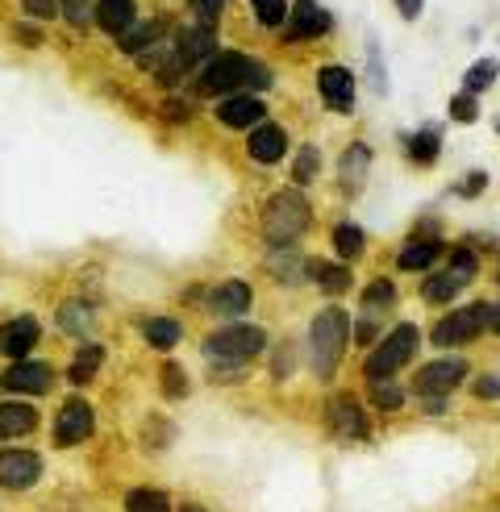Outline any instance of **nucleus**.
Segmentation results:
<instances>
[{
  "label": "nucleus",
  "instance_id": "f257e3e1",
  "mask_svg": "<svg viewBox=\"0 0 500 512\" xmlns=\"http://www.w3.org/2000/svg\"><path fill=\"white\" fill-rule=\"evenodd\" d=\"M267 84H271V71L255 59L238 55V50H221L200 71V92H209V96H225L234 88H267Z\"/></svg>",
  "mask_w": 500,
  "mask_h": 512
},
{
  "label": "nucleus",
  "instance_id": "f03ea898",
  "mask_svg": "<svg viewBox=\"0 0 500 512\" xmlns=\"http://www.w3.org/2000/svg\"><path fill=\"white\" fill-rule=\"evenodd\" d=\"M346 338H350V317L342 309H325L313 317L309 325V354H313V371L321 379H330L338 358L346 350Z\"/></svg>",
  "mask_w": 500,
  "mask_h": 512
},
{
  "label": "nucleus",
  "instance_id": "7ed1b4c3",
  "mask_svg": "<svg viewBox=\"0 0 500 512\" xmlns=\"http://www.w3.org/2000/svg\"><path fill=\"white\" fill-rule=\"evenodd\" d=\"M309 213L313 209H309V200L300 192H275L267 200V209H263V234H267V242H275V246L296 242L309 229V221H313Z\"/></svg>",
  "mask_w": 500,
  "mask_h": 512
},
{
  "label": "nucleus",
  "instance_id": "20e7f679",
  "mask_svg": "<svg viewBox=\"0 0 500 512\" xmlns=\"http://www.w3.org/2000/svg\"><path fill=\"white\" fill-rule=\"evenodd\" d=\"M263 350H267V334L259 325H225V329H213V334L205 338V354L213 358V363H225V367H242Z\"/></svg>",
  "mask_w": 500,
  "mask_h": 512
},
{
  "label": "nucleus",
  "instance_id": "39448f33",
  "mask_svg": "<svg viewBox=\"0 0 500 512\" xmlns=\"http://www.w3.org/2000/svg\"><path fill=\"white\" fill-rule=\"evenodd\" d=\"M213 55H217V30H209V25H188V30H180V38L171 42L167 63L159 67V80L175 84L184 71H192L200 59H213Z\"/></svg>",
  "mask_w": 500,
  "mask_h": 512
},
{
  "label": "nucleus",
  "instance_id": "423d86ee",
  "mask_svg": "<svg viewBox=\"0 0 500 512\" xmlns=\"http://www.w3.org/2000/svg\"><path fill=\"white\" fill-rule=\"evenodd\" d=\"M417 342H421V329L417 325H396L392 334L375 346L371 354H367V363H363V375L375 383V379H392L400 367L413 358V350H417Z\"/></svg>",
  "mask_w": 500,
  "mask_h": 512
},
{
  "label": "nucleus",
  "instance_id": "0eeeda50",
  "mask_svg": "<svg viewBox=\"0 0 500 512\" xmlns=\"http://www.w3.org/2000/svg\"><path fill=\"white\" fill-rule=\"evenodd\" d=\"M46 463L38 450H25V446H5L0 450V488L5 492H30L38 488Z\"/></svg>",
  "mask_w": 500,
  "mask_h": 512
},
{
  "label": "nucleus",
  "instance_id": "6e6552de",
  "mask_svg": "<svg viewBox=\"0 0 500 512\" xmlns=\"http://www.w3.org/2000/svg\"><path fill=\"white\" fill-rule=\"evenodd\" d=\"M96 429V408L84 400V396H71L59 417H55V446L59 450H71V446H84Z\"/></svg>",
  "mask_w": 500,
  "mask_h": 512
},
{
  "label": "nucleus",
  "instance_id": "1a4fd4ad",
  "mask_svg": "<svg viewBox=\"0 0 500 512\" xmlns=\"http://www.w3.org/2000/svg\"><path fill=\"white\" fill-rule=\"evenodd\" d=\"M492 321V304H467V309L450 313L446 321L434 325V346H463L475 334H484Z\"/></svg>",
  "mask_w": 500,
  "mask_h": 512
},
{
  "label": "nucleus",
  "instance_id": "9d476101",
  "mask_svg": "<svg viewBox=\"0 0 500 512\" xmlns=\"http://www.w3.org/2000/svg\"><path fill=\"white\" fill-rule=\"evenodd\" d=\"M50 383H55V367L42 363V358H21L5 375H0V388L21 392V396H46Z\"/></svg>",
  "mask_w": 500,
  "mask_h": 512
},
{
  "label": "nucleus",
  "instance_id": "9b49d317",
  "mask_svg": "<svg viewBox=\"0 0 500 512\" xmlns=\"http://www.w3.org/2000/svg\"><path fill=\"white\" fill-rule=\"evenodd\" d=\"M42 342V325L38 317L30 313H17L9 321H0V354L13 358V363H21V358H30V350Z\"/></svg>",
  "mask_w": 500,
  "mask_h": 512
},
{
  "label": "nucleus",
  "instance_id": "f8f14e48",
  "mask_svg": "<svg viewBox=\"0 0 500 512\" xmlns=\"http://www.w3.org/2000/svg\"><path fill=\"white\" fill-rule=\"evenodd\" d=\"M467 379V363L463 358H438V363H425L417 371V392L421 396H450Z\"/></svg>",
  "mask_w": 500,
  "mask_h": 512
},
{
  "label": "nucleus",
  "instance_id": "ddd939ff",
  "mask_svg": "<svg viewBox=\"0 0 500 512\" xmlns=\"http://www.w3.org/2000/svg\"><path fill=\"white\" fill-rule=\"evenodd\" d=\"M325 413H330V429L338 433V438L346 442H363L367 438V413L363 404L355 396H330V404H325Z\"/></svg>",
  "mask_w": 500,
  "mask_h": 512
},
{
  "label": "nucleus",
  "instance_id": "4468645a",
  "mask_svg": "<svg viewBox=\"0 0 500 512\" xmlns=\"http://www.w3.org/2000/svg\"><path fill=\"white\" fill-rule=\"evenodd\" d=\"M250 304H255V292H250L246 279H225V284H217L209 292V313L213 317H225V321L250 313Z\"/></svg>",
  "mask_w": 500,
  "mask_h": 512
},
{
  "label": "nucleus",
  "instance_id": "2eb2a0df",
  "mask_svg": "<svg viewBox=\"0 0 500 512\" xmlns=\"http://www.w3.org/2000/svg\"><path fill=\"white\" fill-rule=\"evenodd\" d=\"M317 88L325 96V105L334 113H350L355 109V80H350L346 67H321L317 71Z\"/></svg>",
  "mask_w": 500,
  "mask_h": 512
},
{
  "label": "nucleus",
  "instance_id": "dca6fc26",
  "mask_svg": "<svg viewBox=\"0 0 500 512\" xmlns=\"http://www.w3.org/2000/svg\"><path fill=\"white\" fill-rule=\"evenodd\" d=\"M330 30V13H325L317 0H296L288 5V38L300 42V38H317Z\"/></svg>",
  "mask_w": 500,
  "mask_h": 512
},
{
  "label": "nucleus",
  "instance_id": "f3484780",
  "mask_svg": "<svg viewBox=\"0 0 500 512\" xmlns=\"http://www.w3.org/2000/svg\"><path fill=\"white\" fill-rule=\"evenodd\" d=\"M38 429V408L25 404V400H5L0 404V442H17V438H30Z\"/></svg>",
  "mask_w": 500,
  "mask_h": 512
},
{
  "label": "nucleus",
  "instance_id": "a211bd4d",
  "mask_svg": "<svg viewBox=\"0 0 500 512\" xmlns=\"http://www.w3.org/2000/svg\"><path fill=\"white\" fill-rule=\"evenodd\" d=\"M246 150H250V159H259V163H280V159H284V150H288L284 125H271V121L255 125V130H250Z\"/></svg>",
  "mask_w": 500,
  "mask_h": 512
},
{
  "label": "nucleus",
  "instance_id": "6ab92c4d",
  "mask_svg": "<svg viewBox=\"0 0 500 512\" xmlns=\"http://www.w3.org/2000/svg\"><path fill=\"white\" fill-rule=\"evenodd\" d=\"M267 109L259 96H234V100H221L217 109V121L230 125V130H250V125H263Z\"/></svg>",
  "mask_w": 500,
  "mask_h": 512
},
{
  "label": "nucleus",
  "instance_id": "aec40b11",
  "mask_svg": "<svg viewBox=\"0 0 500 512\" xmlns=\"http://www.w3.org/2000/svg\"><path fill=\"white\" fill-rule=\"evenodd\" d=\"M92 13H96V25L105 34H113V38H121L130 25L138 21V9H134V0H96L92 5Z\"/></svg>",
  "mask_w": 500,
  "mask_h": 512
},
{
  "label": "nucleus",
  "instance_id": "412c9836",
  "mask_svg": "<svg viewBox=\"0 0 500 512\" xmlns=\"http://www.w3.org/2000/svg\"><path fill=\"white\" fill-rule=\"evenodd\" d=\"M100 363H105V346H100V342H84L80 350H75L71 367H67V383L84 388V383H92L100 375Z\"/></svg>",
  "mask_w": 500,
  "mask_h": 512
},
{
  "label": "nucleus",
  "instance_id": "4be33fe9",
  "mask_svg": "<svg viewBox=\"0 0 500 512\" xmlns=\"http://www.w3.org/2000/svg\"><path fill=\"white\" fill-rule=\"evenodd\" d=\"M163 25H167V21H134L130 30H125V34L117 38V46L125 50V55H134V59H138L146 46H159V34H163Z\"/></svg>",
  "mask_w": 500,
  "mask_h": 512
},
{
  "label": "nucleus",
  "instance_id": "5701e85b",
  "mask_svg": "<svg viewBox=\"0 0 500 512\" xmlns=\"http://www.w3.org/2000/svg\"><path fill=\"white\" fill-rule=\"evenodd\" d=\"M142 338L150 342V350H175L180 346V338H184V329H180V321L175 317H150L146 325H142Z\"/></svg>",
  "mask_w": 500,
  "mask_h": 512
},
{
  "label": "nucleus",
  "instance_id": "b1692460",
  "mask_svg": "<svg viewBox=\"0 0 500 512\" xmlns=\"http://www.w3.org/2000/svg\"><path fill=\"white\" fill-rule=\"evenodd\" d=\"M367 167H371V150L363 146V142H355L342 155V188L355 196L359 188H363V179H367Z\"/></svg>",
  "mask_w": 500,
  "mask_h": 512
},
{
  "label": "nucleus",
  "instance_id": "393cba45",
  "mask_svg": "<svg viewBox=\"0 0 500 512\" xmlns=\"http://www.w3.org/2000/svg\"><path fill=\"white\" fill-rule=\"evenodd\" d=\"M438 242L434 238H413V242H405V250L396 254V267L400 271H421V267H430L434 259H438Z\"/></svg>",
  "mask_w": 500,
  "mask_h": 512
},
{
  "label": "nucleus",
  "instance_id": "a878e982",
  "mask_svg": "<svg viewBox=\"0 0 500 512\" xmlns=\"http://www.w3.org/2000/svg\"><path fill=\"white\" fill-rule=\"evenodd\" d=\"M438 146H442V130L438 125H425V130H417L409 138V159L421 163V167H430L438 159Z\"/></svg>",
  "mask_w": 500,
  "mask_h": 512
},
{
  "label": "nucleus",
  "instance_id": "bb28decb",
  "mask_svg": "<svg viewBox=\"0 0 500 512\" xmlns=\"http://www.w3.org/2000/svg\"><path fill=\"white\" fill-rule=\"evenodd\" d=\"M459 288H467V284H463L455 271H438V275L425 279V300H430V304H446V300L459 296Z\"/></svg>",
  "mask_w": 500,
  "mask_h": 512
},
{
  "label": "nucleus",
  "instance_id": "cd10ccee",
  "mask_svg": "<svg viewBox=\"0 0 500 512\" xmlns=\"http://www.w3.org/2000/svg\"><path fill=\"white\" fill-rule=\"evenodd\" d=\"M309 271H313V279H317V288H321V292H330V296H338V292H346V288H350V267L309 263Z\"/></svg>",
  "mask_w": 500,
  "mask_h": 512
},
{
  "label": "nucleus",
  "instance_id": "c85d7f7f",
  "mask_svg": "<svg viewBox=\"0 0 500 512\" xmlns=\"http://www.w3.org/2000/svg\"><path fill=\"white\" fill-rule=\"evenodd\" d=\"M59 329H63V334L84 338L92 329V309H88V304H75V300L63 304V309H59Z\"/></svg>",
  "mask_w": 500,
  "mask_h": 512
},
{
  "label": "nucleus",
  "instance_id": "c756f323",
  "mask_svg": "<svg viewBox=\"0 0 500 512\" xmlns=\"http://www.w3.org/2000/svg\"><path fill=\"white\" fill-rule=\"evenodd\" d=\"M363 246H367V234H363L359 225L342 221V225L334 229V250L342 254V259H359V254H363Z\"/></svg>",
  "mask_w": 500,
  "mask_h": 512
},
{
  "label": "nucleus",
  "instance_id": "7c9ffc66",
  "mask_svg": "<svg viewBox=\"0 0 500 512\" xmlns=\"http://www.w3.org/2000/svg\"><path fill=\"white\" fill-rule=\"evenodd\" d=\"M125 512H171V500L159 488H134L125 496Z\"/></svg>",
  "mask_w": 500,
  "mask_h": 512
},
{
  "label": "nucleus",
  "instance_id": "2f4dec72",
  "mask_svg": "<svg viewBox=\"0 0 500 512\" xmlns=\"http://www.w3.org/2000/svg\"><path fill=\"white\" fill-rule=\"evenodd\" d=\"M500 75V63L496 59H480L467 75H463V92L467 96H475V92H484V88H492V80Z\"/></svg>",
  "mask_w": 500,
  "mask_h": 512
},
{
  "label": "nucleus",
  "instance_id": "473e14b6",
  "mask_svg": "<svg viewBox=\"0 0 500 512\" xmlns=\"http://www.w3.org/2000/svg\"><path fill=\"white\" fill-rule=\"evenodd\" d=\"M371 404H375V408H388V413H396V408L405 404V392H400L396 383H388V379H375V383H371Z\"/></svg>",
  "mask_w": 500,
  "mask_h": 512
},
{
  "label": "nucleus",
  "instance_id": "72a5a7b5",
  "mask_svg": "<svg viewBox=\"0 0 500 512\" xmlns=\"http://www.w3.org/2000/svg\"><path fill=\"white\" fill-rule=\"evenodd\" d=\"M392 300H396V288L388 284V279H375V284L363 292V313H380Z\"/></svg>",
  "mask_w": 500,
  "mask_h": 512
},
{
  "label": "nucleus",
  "instance_id": "f704fd0d",
  "mask_svg": "<svg viewBox=\"0 0 500 512\" xmlns=\"http://www.w3.org/2000/svg\"><path fill=\"white\" fill-rule=\"evenodd\" d=\"M317 167H321V155H317V146H305L296 155V167H292V179L296 184H313V175H317Z\"/></svg>",
  "mask_w": 500,
  "mask_h": 512
},
{
  "label": "nucleus",
  "instance_id": "c9c22d12",
  "mask_svg": "<svg viewBox=\"0 0 500 512\" xmlns=\"http://www.w3.org/2000/svg\"><path fill=\"white\" fill-rule=\"evenodd\" d=\"M255 5V17L263 25H284L288 21V0H250Z\"/></svg>",
  "mask_w": 500,
  "mask_h": 512
},
{
  "label": "nucleus",
  "instance_id": "e433bc0d",
  "mask_svg": "<svg viewBox=\"0 0 500 512\" xmlns=\"http://www.w3.org/2000/svg\"><path fill=\"white\" fill-rule=\"evenodd\" d=\"M192 13H196V25H209V30H217V21L225 13V0H192Z\"/></svg>",
  "mask_w": 500,
  "mask_h": 512
},
{
  "label": "nucleus",
  "instance_id": "4c0bfd02",
  "mask_svg": "<svg viewBox=\"0 0 500 512\" xmlns=\"http://www.w3.org/2000/svg\"><path fill=\"white\" fill-rule=\"evenodd\" d=\"M163 392H167L171 400L188 396V375H184V367H175V363L163 367Z\"/></svg>",
  "mask_w": 500,
  "mask_h": 512
},
{
  "label": "nucleus",
  "instance_id": "58836bf2",
  "mask_svg": "<svg viewBox=\"0 0 500 512\" xmlns=\"http://www.w3.org/2000/svg\"><path fill=\"white\" fill-rule=\"evenodd\" d=\"M59 0H21V13L34 17V21H55L59 17Z\"/></svg>",
  "mask_w": 500,
  "mask_h": 512
},
{
  "label": "nucleus",
  "instance_id": "ea45409f",
  "mask_svg": "<svg viewBox=\"0 0 500 512\" xmlns=\"http://www.w3.org/2000/svg\"><path fill=\"white\" fill-rule=\"evenodd\" d=\"M450 117L463 121V125H467V121H475V96H467V92H463V96L450 100Z\"/></svg>",
  "mask_w": 500,
  "mask_h": 512
},
{
  "label": "nucleus",
  "instance_id": "a19ab883",
  "mask_svg": "<svg viewBox=\"0 0 500 512\" xmlns=\"http://www.w3.org/2000/svg\"><path fill=\"white\" fill-rule=\"evenodd\" d=\"M292 342H284V350H275V363H271V371H275V379H288L292 375Z\"/></svg>",
  "mask_w": 500,
  "mask_h": 512
},
{
  "label": "nucleus",
  "instance_id": "79ce46f5",
  "mask_svg": "<svg viewBox=\"0 0 500 512\" xmlns=\"http://www.w3.org/2000/svg\"><path fill=\"white\" fill-rule=\"evenodd\" d=\"M475 396H480V400H496L500 396V379L496 375H484V379H475V388H471Z\"/></svg>",
  "mask_w": 500,
  "mask_h": 512
},
{
  "label": "nucleus",
  "instance_id": "37998d69",
  "mask_svg": "<svg viewBox=\"0 0 500 512\" xmlns=\"http://www.w3.org/2000/svg\"><path fill=\"white\" fill-rule=\"evenodd\" d=\"M484 184H488V175H484V171H471V175H467V184L459 188V196H475Z\"/></svg>",
  "mask_w": 500,
  "mask_h": 512
},
{
  "label": "nucleus",
  "instance_id": "c03bdc74",
  "mask_svg": "<svg viewBox=\"0 0 500 512\" xmlns=\"http://www.w3.org/2000/svg\"><path fill=\"white\" fill-rule=\"evenodd\" d=\"M421 5H425V0H396V9H400V17H421Z\"/></svg>",
  "mask_w": 500,
  "mask_h": 512
},
{
  "label": "nucleus",
  "instance_id": "a18cd8bd",
  "mask_svg": "<svg viewBox=\"0 0 500 512\" xmlns=\"http://www.w3.org/2000/svg\"><path fill=\"white\" fill-rule=\"evenodd\" d=\"M488 329H492V334H500V304L492 309V321H488Z\"/></svg>",
  "mask_w": 500,
  "mask_h": 512
},
{
  "label": "nucleus",
  "instance_id": "49530a36",
  "mask_svg": "<svg viewBox=\"0 0 500 512\" xmlns=\"http://www.w3.org/2000/svg\"><path fill=\"white\" fill-rule=\"evenodd\" d=\"M180 512H209V508H200V504H192V500H188V504H184Z\"/></svg>",
  "mask_w": 500,
  "mask_h": 512
},
{
  "label": "nucleus",
  "instance_id": "de8ad7c7",
  "mask_svg": "<svg viewBox=\"0 0 500 512\" xmlns=\"http://www.w3.org/2000/svg\"><path fill=\"white\" fill-rule=\"evenodd\" d=\"M496 275H500V271H496Z\"/></svg>",
  "mask_w": 500,
  "mask_h": 512
}]
</instances>
